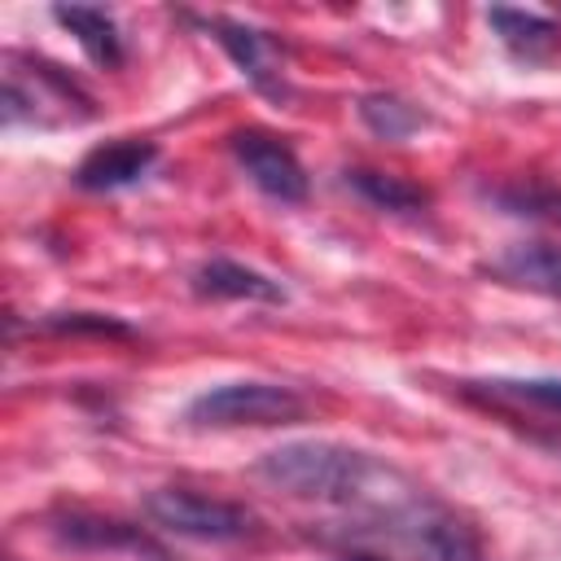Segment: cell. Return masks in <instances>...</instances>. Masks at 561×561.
I'll list each match as a JSON object with an SVG mask.
<instances>
[{"instance_id":"6","label":"cell","mask_w":561,"mask_h":561,"mask_svg":"<svg viewBox=\"0 0 561 561\" xmlns=\"http://www.w3.org/2000/svg\"><path fill=\"white\" fill-rule=\"evenodd\" d=\"M390 522H394V535L403 539V548L416 561H482V543H478L473 526H465L447 508L412 500Z\"/></svg>"},{"instance_id":"2","label":"cell","mask_w":561,"mask_h":561,"mask_svg":"<svg viewBox=\"0 0 561 561\" xmlns=\"http://www.w3.org/2000/svg\"><path fill=\"white\" fill-rule=\"evenodd\" d=\"M4 123H79L92 114L88 92L53 61L4 53Z\"/></svg>"},{"instance_id":"19","label":"cell","mask_w":561,"mask_h":561,"mask_svg":"<svg viewBox=\"0 0 561 561\" xmlns=\"http://www.w3.org/2000/svg\"><path fill=\"white\" fill-rule=\"evenodd\" d=\"M342 561H381V557H368V552H351V557H342Z\"/></svg>"},{"instance_id":"5","label":"cell","mask_w":561,"mask_h":561,"mask_svg":"<svg viewBox=\"0 0 561 561\" xmlns=\"http://www.w3.org/2000/svg\"><path fill=\"white\" fill-rule=\"evenodd\" d=\"M48 535L61 548L75 552H131L145 561H171V552L140 526L123 522V517H105V513H88V508H61L48 517Z\"/></svg>"},{"instance_id":"11","label":"cell","mask_w":561,"mask_h":561,"mask_svg":"<svg viewBox=\"0 0 561 561\" xmlns=\"http://www.w3.org/2000/svg\"><path fill=\"white\" fill-rule=\"evenodd\" d=\"M491 276L561 298V245H552V241H517V245H508L504 254L491 259Z\"/></svg>"},{"instance_id":"18","label":"cell","mask_w":561,"mask_h":561,"mask_svg":"<svg viewBox=\"0 0 561 561\" xmlns=\"http://www.w3.org/2000/svg\"><path fill=\"white\" fill-rule=\"evenodd\" d=\"M39 329H48V333H92V337H131V324H123L114 316H101V311H57Z\"/></svg>"},{"instance_id":"10","label":"cell","mask_w":561,"mask_h":561,"mask_svg":"<svg viewBox=\"0 0 561 561\" xmlns=\"http://www.w3.org/2000/svg\"><path fill=\"white\" fill-rule=\"evenodd\" d=\"M193 294L197 298H245V302H285L280 280L237 263V259H206L193 272Z\"/></svg>"},{"instance_id":"1","label":"cell","mask_w":561,"mask_h":561,"mask_svg":"<svg viewBox=\"0 0 561 561\" xmlns=\"http://www.w3.org/2000/svg\"><path fill=\"white\" fill-rule=\"evenodd\" d=\"M254 473L263 482H272L285 495L298 500H316V504H355L373 478L381 473V465L346 443H324V438H307V443H285L259 456Z\"/></svg>"},{"instance_id":"12","label":"cell","mask_w":561,"mask_h":561,"mask_svg":"<svg viewBox=\"0 0 561 561\" xmlns=\"http://www.w3.org/2000/svg\"><path fill=\"white\" fill-rule=\"evenodd\" d=\"M491 31L500 35V44L522 57V61H543L557 44H561V22L543 18V13H526V9H508V4H491L486 9Z\"/></svg>"},{"instance_id":"8","label":"cell","mask_w":561,"mask_h":561,"mask_svg":"<svg viewBox=\"0 0 561 561\" xmlns=\"http://www.w3.org/2000/svg\"><path fill=\"white\" fill-rule=\"evenodd\" d=\"M197 26L232 57V66L267 96H285V79L276 70V48L263 31L245 26V22H228V18H197Z\"/></svg>"},{"instance_id":"3","label":"cell","mask_w":561,"mask_h":561,"mask_svg":"<svg viewBox=\"0 0 561 561\" xmlns=\"http://www.w3.org/2000/svg\"><path fill=\"white\" fill-rule=\"evenodd\" d=\"M302 399L289 386L276 381H228L202 390L188 408L184 421L197 430H241V425H289L302 421Z\"/></svg>"},{"instance_id":"9","label":"cell","mask_w":561,"mask_h":561,"mask_svg":"<svg viewBox=\"0 0 561 561\" xmlns=\"http://www.w3.org/2000/svg\"><path fill=\"white\" fill-rule=\"evenodd\" d=\"M153 162H158V145L153 140H110V145L92 149L75 167L70 180L83 193H114V188H127V184L145 180Z\"/></svg>"},{"instance_id":"14","label":"cell","mask_w":561,"mask_h":561,"mask_svg":"<svg viewBox=\"0 0 561 561\" xmlns=\"http://www.w3.org/2000/svg\"><path fill=\"white\" fill-rule=\"evenodd\" d=\"M346 188H355L373 210H386V215H416L430 206V193L403 175H390V171H377V167H346L342 171Z\"/></svg>"},{"instance_id":"7","label":"cell","mask_w":561,"mask_h":561,"mask_svg":"<svg viewBox=\"0 0 561 561\" xmlns=\"http://www.w3.org/2000/svg\"><path fill=\"white\" fill-rule=\"evenodd\" d=\"M228 145H232L237 167L250 175V184L259 193H267L276 202H302L307 197V171L285 140L250 127V131H232Z\"/></svg>"},{"instance_id":"15","label":"cell","mask_w":561,"mask_h":561,"mask_svg":"<svg viewBox=\"0 0 561 561\" xmlns=\"http://www.w3.org/2000/svg\"><path fill=\"white\" fill-rule=\"evenodd\" d=\"M469 394H482L486 403L504 408V403H522L548 416H561V377H495V381H469Z\"/></svg>"},{"instance_id":"4","label":"cell","mask_w":561,"mask_h":561,"mask_svg":"<svg viewBox=\"0 0 561 561\" xmlns=\"http://www.w3.org/2000/svg\"><path fill=\"white\" fill-rule=\"evenodd\" d=\"M145 513L153 526L184 535V539H202V543H237L245 535H254V513L219 500V495H202L188 486H158L145 495Z\"/></svg>"},{"instance_id":"16","label":"cell","mask_w":561,"mask_h":561,"mask_svg":"<svg viewBox=\"0 0 561 561\" xmlns=\"http://www.w3.org/2000/svg\"><path fill=\"white\" fill-rule=\"evenodd\" d=\"M504 215L530 219V224H552L561 228V188L543 184V180H517V184H500L486 193Z\"/></svg>"},{"instance_id":"17","label":"cell","mask_w":561,"mask_h":561,"mask_svg":"<svg viewBox=\"0 0 561 561\" xmlns=\"http://www.w3.org/2000/svg\"><path fill=\"white\" fill-rule=\"evenodd\" d=\"M355 110H359L364 127L381 140H408L412 131L425 127V114L416 105H408L403 96H394V92H368V96H359Z\"/></svg>"},{"instance_id":"13","label":"cell","mask_w":561,"mask_h":561,"mask_svg":"<svg viewBox=\"0 0 561 561\" xmlns=\"http://www.w3.org/2000/svg\"><path fill=\"white\" fill-rule=\"evenodd\" d=\"M53 18L79 39V48L101 70L123 66V31L105 9H96V4H53Z\"/></svg>"}]
</instances>
